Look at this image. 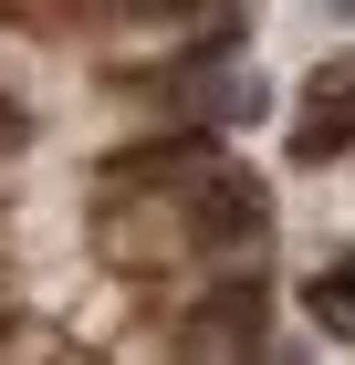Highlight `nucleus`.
<instances>
[{
	"mask_svg": "<svg viewBox=\"0 0 355 365\" xmlns=\"http://www.w3.org/2000/svg\"><path fill=\"white\" fill-rule=\"evenodd\" d=\"M314 21H355V0H314Z\"/></svg>",
	"mask_w": 355,
	"mask_h": 365,
	"instance_id": "nucleus-3",
	"label": "nucleus"
},
{
	"mask_svg": "<svg viewBox=\"0 0 355 365\" xmlns=\"http://www.w3.org/2000/svg\"><path fill=\"white\" fill-rule=\"evenodd\" d=\"M303 324L334 334V344H355V240L324 251V272H303Z\"/></svg>",
	"mask_w": 355,
	"mask_h": 365,
	"instance_id": "nucleus-2",
	"label": "nucleus"
},
{
	"mask_svg": "<svg viewBox=\"0 0 355 365\" xmlns=\"http://www.w3.org/2000/svg\"><path fill=\"white\" fill-rule=\"evenodd\" d=\"M334 157H355V42L303 73L293 105V168H334Z\"/></svg>",
	"mask_w": 355,
	"mask_h": 365,
	"instance_id": "nucleus-1",
	"label": "nucleus"
}]
</instances>
